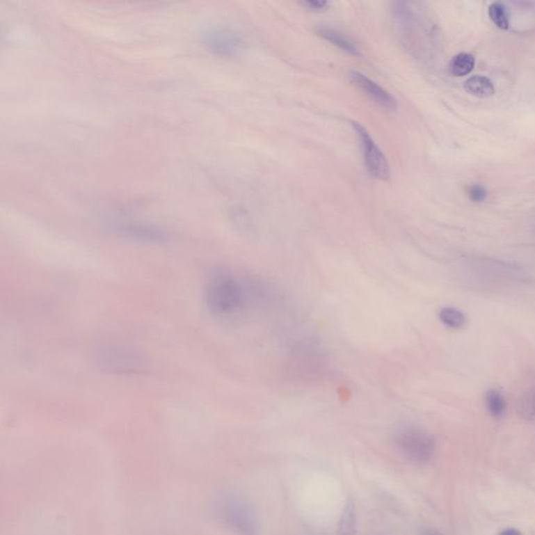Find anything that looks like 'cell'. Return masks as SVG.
Masks as SVG:
<instances>
[{"label": "cell", "instance_id": "1", "mask_svg": "<svg viewBox=\"0 0 535 535\" xmlns=\"http://www.w3.org/2000/svg\"><path fill=\"white\" fill-rule=\"evenodd\" d=\"M206 308L218 318L234 315L243 307L245 293L241 282L228 273H218L208 280L204 291Z\"/></svg>", "mask_w": 535, "mask_h": 535}, {"label": "cell", "instance_id": "2", "mask_svg": "<svg viewBox=\"0 0 535 535\" xmlns=\"http://www.w3.org/2000/svg\"><path fill=\"white\" fill-rule=\"evenodd\" d=\"M95 361L102 369L118 374H139L145 366V360L138 351L115 343L99 346L95 353Z\"/></svg>", "mask_w": 535, "mask_h": 535}, {"label": "cell", "instance_id": "3", "mask_svg": "<svg viewBox=\"0 0 535 535\" xmlns=\"http://www.w3.org/2000/svg\"><path fill=\"white\" fill-rule=\"evenodd\" d=\"M393 440L404 457L414 463H426L434 455V438L417 426H399L393 435Z\"/></svg>", "mask_w": 535, "mask_h": 535}, {"label": "cell", "instance_id": "4", "mask_svg": "<svg viewBox=\"0 0 535 535\" xmlns=\"http://www.w3.org/2000/svg\"><path fill=\"white\" fill-rule=\"evenodd\" d=\"M221 516L231 529L241 535H256L257 522L249 504L237 495H228L221 501Z\"/></svg>", "mask_w": 535, "mask_h": 535}, {"label": "cell", "instance_id": "5", "mask_svg": "<svg viewBox=\"0 0 535 535\" xmlns=\"http://www.w3.org/2000/svg\"><path fill=\"white\" fill-rule=\"evenodd\" d=\"M353 127L359 138L368 172L378 180H388L390 178V168L384 154L374 143L365 127L358 122H353Z\"/></svg>", "mask_w": 535, "mask_h": 535}, {"label": "cell", "instance_id": "6", "mask_svg": "<svg viewBox=\"0 0 535 535\" xmlns=\"http://www.w3.org/2000/svg\"><path fill=\"white\" fill-rule=\"evenodd\" d=\"M472 272L480 276L482 282H514L524 278V271L520 266L495 259H470L466 262Z\"/></svg>", "mask_w": 535, "mask_h": 535}, {"label": "cell", "instance_id": "7", "mask_svg": "<svg viewBox=\"0 0 535 535\" xmlns=\"http://www.w3.org/2000/svg\"><path fill=\"white\" fill-rule=\"evenodd\" d=\"M204 45L208 51L220 57L237 56L243 49V37L228 28H214L204 35Z\"/></svg>", "mask_w": 535, "mask_h": 535}, {"label": "cell", "instance_id": "8", "mask_svg": "<svg viewBox=\"0 0 535 535\" xmlns=\"http://www.w3.org/2000/svg\"><path fill=\"white\" fill-rule=\"evenodd\" d=\"M114 231L122 237L149 243H161L168 239L162 229L136 222H120L113 226Z\"/></svg>", "mask_w": 535, "mask_h": 535}, {"label": "cell", "instance_id": "9", "mask_svg": "<svg viewBox=\"0 0 535 535\" xmlns=\"http://www.w3.org/2000/svg\"><path fill=\"white\" fill-rule=\"evenodd\" d=\"M349 79L353 84H355L360 90L363 91L370 99L381 107L387 110H394L397 108V104L394 97L380 85L370 80L365 74L353 70L349 74Z\"/></svg>", "mask_w": 535, "mask_h": 535}, {"label": "cell", "instance_id": "10", "mask_svg": "<svg viewBox=\"0 0 535 535\" xmlns=\"http://www.w3.org/2000/svg\"><path fill=\"white\" fill-rule=\"evenodd\" d=\"M336 535H358L357 509L353 500L346 501L337 525Z\"/></svg>", "mask_w": 535, "mask_h": 535}, {"label": "cell", "instance_id": "11", "mask_svg": "<svg viewBox=\"0 0 535 535\" xmlns=\"http://www.w3.org/2000/svg\"><path fill=\"white\" fill-rule=\"evenodd\" d=\"M318 34H319L322 38L328 40V42L334 45L335 47L344 51L345 53H349L351 54V55L355 56L359 54V49H358L357 45H356L351 39L347 38L346 36L341 34L338 31L334 30V29H318Z\"/></svg>", "mask_w": 535, "mask_h": 535}, {"label": "cell", "instance_id": "12", "mask_svg": "<svg viewBox=\"0 0 535 535\" xmlns=\"http://www.w3.org/2000/svg\"><path fill=\"white\" fill-rule=\"evenodd\" d=\"M464 88L470 95L479 97H489L495 95V86L489 79L474 76L464 83Z\"/></svg>", "mask_w": 535, "mask_h": 535}, {"label": "cell", "instance_id": "13", "mask_svg": "<svg viewBox=\"0 0 535 535\" xmlns=\"http://www.w3.org/2000/svg\"><path fill=\"white\" fill-rule=\"evenodd\" d=\"M439 320L451 330H461L465 326L466 317L463 312L453 307L442 308L439 312Z\"/></svg>", "mask_w": 535, "mask_h": 535}, {"label": "cell", "instance_id": "14", "mask_svg": "<svg viewBox=\"0 0 535 535\" xmlns=\"http://www.w3.org/2000/svg\"><path fill=\"white\" fill-rule=\"evenodd\" d=\"M487 411L493 418H502L506 413V401L503 394L497 389H490L485 394Z\"/></svg>", "mask_w": 535, "mask_h": 535}, {"label": "cell", "instance_id": "15", "mask_svg": "<svg viewBox=\"0 0 535 535\" xmlns=\"http://www.w3.org/2000/svg\"><path fill=\"white\" fill-rule=\"evenodd\" d=\"M474 66V58L470 54L461 53L455 56L449 63V72L454 77H463L470 74Z\"/></svg>", "mask_w": 535, "mask_h": 535}, {"label": "cell", "instance_id": "16", "mask_svg": "<svg viewBox=\"0 0 535 535\" xmlns=\"http://www.w3.org/2000/svg\"><path fill=\"white\" fill-rule=\"evenodd\" d=\"M518 411L525 420H531L535 417V386L520 397Z\"/></svg>", "mask_w": 535, "mask_h": 535}, {"label": "cell", "instance_id": "17", "mask_svg": "<svg viewBox=\"0 0 535 535\" xmlns=\"http://www.w3.org/2000/svg\"><path fill=\"white\" fill-rule=\"evenodd\" d=\"M488 16L491 22L501 30H507L509 28V17L503 3H491L488 8Z\"/></svg>", "mask_w": 535, "mask_h": 535}, {"label": "cell", "instance_id": "18", "mask_svg": "<svg viewBox=\"0 0 535 535\" xmlns=\"http://www.w3.org/2000/svg\"><path fill=\"white\" fill-rule=\"evenodd\" d=\"M468 195L472 202H483L487 197V191L482 185H474L468 191Z\"/></svg>", "mask_w": 535, "mask_h": 535}, {"label": "cell", "instance_id": "19", "mask_svg": "<svg viewBox=\"0 0 535 535\" xmlns=\"http://www.w3.org/2000/svg\"><path fill=\"white\" fill-rule=\"evenodd\" d=\"M303 5L312 11H324L328 7V3L326 0H305L303 1Z\"/></svg>", "mask_w": 535, "mask_h": 535}, {"label": "cell", "instance_id": "20", "mask_svg": "<svg viewBox=\"0 0 535 535\" xmlns=\"http://www.w3.org/2000/svg\"><path fill=\"white\" fill-rule=\"evenodd\" d=\"M500 535H522V533H520V531L516 530V529L508 528L502 531V532L500 533Z\"/></svg>", "mask_w": 535, "mask_h": 535}, {"label": "cell", "instance_id": "21", "mask_svg": "<svg viewBox=\"0 0 535 535\" xmlns=\"http://www.w3.org/2000/svg\"><path fill=\"white\" fill-rule=\"evenodd\" d=\"M424 535H441V534L440 533L437 532V531L431 530V529H428V530H424Z\"/></svg>", "mask_w": 535, "mask_h": 535}]
</instances>
